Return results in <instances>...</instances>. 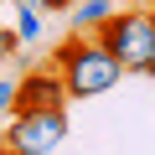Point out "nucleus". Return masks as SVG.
Segmentation results:
<instances>
[{"instance_id": "1", "label": "nucleus", "mask_w": 155, "mask_h": 155, "mask_svg": "<svg viewBox=\"0 0 155 155\" xmlns=\"http://www.w3.org/2000/svg\"><path fill=\"white\" fill-rule=\"evenodd\" d=\"M52 72L62 78L67 104H72V98H98V93H109L119 78H124V67L109 57V47H104L93 31H78L72 41H62V47L52 52Z\"/></svg>"}, {"instance_id": "2", "label": "nucleus", "mask_w": 155, "mask_h": 155, "mask_svg": "<svg viewBox=\"0 0 155 155\" xmlns=\"http://www.w3.org/2000/svg\"><path fill=\"white\" fill-rule=\"evenodd\" d=\"M93 36L109 47V57H114L124 72H150V78H155V11H150V5H124V11H114Z\"/></svg>"}, {"instance_id": "3", "label": "nucleus", "mask_w": 155, "mask_h": 155, "mask_svg": "<svg viewBox=\"0 0 155 155\" xmlns=\"http://www.w3.org/2000/svg\"><path fill=\"white\" fill-rule=\"evenodd\" d=\"M0 140L26 155H52L67 140V109H16L0 119Z\"/></svg>"}, {"instance_id": "4", "label": "nucleus", "mask_w": 155, "mask_h": 155, "mask_svg": "<svg viewBox=\"0 0 155 155\" xmlns=\"http://www.w3.org/2000/svg\"><path fill=\"white\" fill-rule=\"evenodd\" d=\"M16 109H67V88L52 67H36L26 78H16ZM11 109V114H16Z\"/></svg>"}, {"instance_id": "5", "label": "nucleus", "mask_w": 155, "mask_h": 155, "mask_svg": "<svg viewBox=\"0 0 155 155\" xmlns=\"http://www.w3.org/2000/svg\"><path fill=\"white\" fill-rule=\"evenodd\" d=\"M114 11H119L114 0H72V5H67V21H72V31H98Z\"/></svg>"}, {"instance_id": "6", "label": "nucleus", "mask_w": 155, "mask_h": 155, "mask_svg": "<svg viewBox=\"0 0 155 155\" xmlns=\"http://www.w3.org/2000/svg\"><path fill=\"white\" fill-rule=\"evenodd\" d=\"M16 36L31 47V41H41V11L36 5H16Z\"/></svg>"}, {"instance_id": "7", "label": "nucleus", "mask_w": 155, "mask_h": 155, "mask_svg": "<svg viewBox=\"0 0 155 155\" xmlns=\"http://www.w3.org/2000/svg\"><path fill=\"white\" fill-rule=\"evenodd\" d=\"M5 57H21V36H16V26H0V62Z\"/></svg>"}, {"instance_id": "8", "label": "nucleus", "mask_w": 155, "mask_h": 155, "mask_svg": "<svg viewBox=\"0 0 155 155\" xmlns=\"http://www.w3.org/2000/svg\"><path fill=\"white\" fill-rule=\"evenodd\" d=\"M16 109V78H5V72H0V119H5Z\"/></svg>"}, {"instance_id": "9", "label": "nucleus", "mask_w": 155, "mask_h": 155, "mask_svg": "<svg viewBox=\"0 0 155 155\" xmlns=\"http://www.w3.org/2000/svg\"><path fill=\"white\" fill-rule=\"evenodd\" d=\"M16 5H36V11L47 16V11H67V5H72V0H16Z\"/></svg>"}, {"instance_id": "10", "label": "nucleus", "mask_w": 155, "mask_h": 155, "mask_svg": "<svg viewBox=\"0 0 155 155\" xmlns=\"http://www.w3.org/2000/svg\"><path fill=\"white\" fill-rule=\"evenodd\" d=\"M0 155H26V150H16V145H5V140H0Z\"/></svg>"}, {"instance_id": "11", "label": "nucleus", "mask_w": 155, "mask_h": 155, "mask_svg": "<svg viewBox=\"0 0 155 155\" xmlns=\"http://www.w3.org/2000/svg\"><path fill=\"white\" fill-rule=\"evenodd\" d=\"M114 5H134V0H114Z\"/></svg>"}, {"instance_id": "12", "label": "nucleus", "mask_w": 155, "mask_h": 155, "mask_svg": "<svg viewBox=\"0 0 155 155\" xmlns=\"http://www.w3.org/2000/svg\"><path fill=\"white\" fill-rule=\"evenodd\" d=\"M150 11H155V5H150Z\"/></svg>"}]
</instances>
